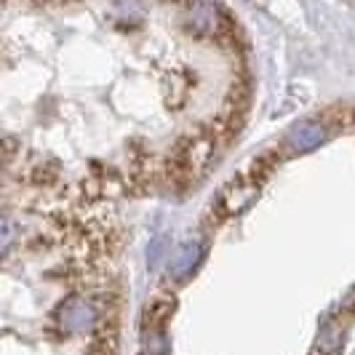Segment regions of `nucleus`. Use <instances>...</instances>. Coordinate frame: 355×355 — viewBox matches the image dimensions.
Wrapping results in <instances>:
<instances>
[{
  "instance_id": "1",
  "label": "nucleus",
  "mask_w": 355,
  "mask_h": 355,
  "mask_svg": "<svg viewBox=\"0 0 355 355\" xmlns=\"http://www.w3.org/2000/svg\"><path fill=\"white\" fill-rule=\"evenodd\" d=\"M198 257H200V249L198 246H184V249L179 251V259L174 270L177 272H187V270H193V265L198 262Z\"/></svg>"
}]
</instances>
